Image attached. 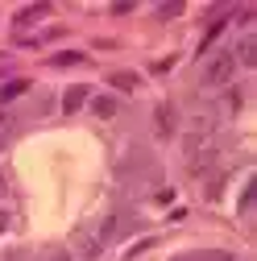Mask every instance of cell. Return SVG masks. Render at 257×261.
<instances>
[{
  "label": "cell",
  "instance_id": "1",
  "mask_svg": "<svg viewBox=\"0 0 257 261\" xmlns=\"http://www.w3.org/2000/svg\"><path fill=\"white\" fill-rule=\"evenodd\" d=\"M233 75H237V58H233V50H220L208 67H203V83L208 87H220V83H233Z\"/></svg>",
  "mask_w": 257,
  "mask_h": 261
},
{
  "label": "cell",
  "instance_id": "2",
  "mask_svg": "<svg viewBox=\"0 0 257 261\" xmlns=\"http://www.w3.org/2000/svg\"><path fill=\"white\" fill-rule=\"evenodd\" d=\"M216 158H220V153H216V141H208L203 149H195V153H187V170L195 174V178H208V174L216 170Z\"/></svg>",
  "mask_w": 257,
  "mask_h": 261
},
{
  "label": "cell",
  "instance_id": "3",
  "mask_svg": "<svg viewBox=\"0 0 257 261\" xmlns=\"http://www.w3.org/2000/svg\"><path fill=\"white\" fill-rule=\"evenodd\" d=\"M141 170H149V158H145L141 145H133V149H128V158L116 166V174H120V178H133V174H141Z\"/></svg>",
  "mask_w": 257,
  "mask_h": 261
},
{
  "label": "cell",
  "instance_id": "4",
  "mask_svg": "<svg viewBox=\"0 0 257 261\" xmlns=\"http://www.w3.org/2000/svg\"><path fill=\"white\" fill-rule=\"evenodd\" d=\"M233 58H237V67H257V38H253V34H245V38L237 42Z\"/></svg>",
  "mask_w": 257,
  "mask_h": 261
},
{
  "label": "cell",
  "instance_id": "5",
  "mask_svg": "<svg viewBox=\"0 0 257 261\" xmlns=\"http://www.w3.org/2000/svg\"><path fill=\"white\" fill-rule=\"evenodd\" d=\"M75 245H79V253H83L87 261H95V257L104 253V241L95 237V232H83V228H79V232H75Z\"/></svg>",
  "mask_w": 257,
  "mask_h": 261
},
{
  "label": "cell",
  "instance_id": "6",
  "mask_svg": "<svg viewBox=\"0 0 257 261\" xmlns=\"http://www.w3.org/2000/svg\"><path fill=\"white\" fill-rule=\"evenodd\" d=\"M174 108L170 104H158V112H153V124H158V137H174Z\"/></svg>",
  "mask_w": 257,
  "mask_h": 261
},
{
  "label": "cell",
  "instance_id": "7",
  "mask_svg": "<svg viewBox=\"0 0 257 261\" xmlns=\"http://www.w3.org/2000/svg\"><path fill=\"white\" fill-rule=\"evenodd\" d=\"M46 17H50V5H29V9H21V13L13 17V25H17V29H25V25L46 21Z\"/></svg>",
  "mask_w": 257,
  "mask_h": 261
},
{
  "label": "cell",
  "instance_id": "8",
  "mask_svg": "<svg viewBox=\"0 0 257 261\" xmlns=\"http://www.w3.org/2000/svg\"><path fill=\"white\" fill-rule=\"evenodd\" d=\"M87 91H91V87H83V83L67 87V95H62V112H79V108L87 104Z\"/></svg>",
  "mask_w": 257,
  "mask_h": 261
},
{
  "label": "cell",
  "instance_id": "9",
  "mask_svg": "<svg viewBox=\"0 0 257 261\" xmlns=\"http://www.w3.org/2000/svg\"><path fill=\"white\" fill-rule=\"evenodd\" d=\"M108 83H112L116 91H137V87H141V75H133V71H112Z\"/></svg>",
  "mask_w": 257,
  "mask_h": 261
},
{
  "label": "cell",
  "instance_id": "10",
  "mask_svg": "<svg viewBox=\"0 0 257 261\" xmlns=\"http://www.w3.org/2000/svg\"><path fill=\"white\" fill-rule=\"evenodd\" d=\"M174 261H237L228 249H203V253H187V257H174Z\"/></svg>",
  "mask_w": 257,
  "mask_h": 261
},
{
  "label": "cell",
  "instance_id": "11",
  "mask_svg": "<svg viewBox=\"0 0 257 261\" xmlns=\"http://www.w3.org/2000/svg\"><path fill=\"white\" fill-rule=\"evenodd\" d=\"M29 91V79H9L5 87H0V104H13L17 95H25Z\"/></svg>",
  "mask_w": 257,
  "mask_h": 261
},
{
  "label": "cell",
  "instance_id": "12",
  "mask_svg": "<svg viewBox=\"0 0 257 261\" xmlns=\"http://www.w3.org/2000/svg\"><path fill=\"white\" fill-rule=\"evenodd\" d=\"M91 112L100 116V120H112V116H116V100H112V95H95V100H91Z\"/></svg>",
  "mask_w": 257,
  "mask_h": 261
},
{
  "label": "cell",
  "instance_id": "13",
  "mask_svg": "<svg viewBox=\"0 0 257 261\" xmlns=\"http://www.w3.org/2000/svg\"><path fill=\"white\" fill-rule=\"evenodd\" d=\"M50 62V67H79V62H83V54L79 50H58L54 58H46Z\"/></svg>",
  "mask_w": 257,
  "mask_h": 261
},
{
  "label": "cell",
  "instance_id": "14",
  "mask_svg": "<svg viewBox=\"0 0 257 261\" xmlns=\"http://www.w3.org/2000/svg\"><path fill=\"white\" fill-rule=\"evenodd\" d=\"M220 191H224V174H220V170H212V174H208V191H203V195H208V199H220Z\"/></svg>",
  "mask_w": 257,
  "mask_h": 261
},
{
  "label": "cell",
  "instance_id": "15",
  "mask_svg": "<svg viewBox=\"0 0 257 261\" xmlns=\"http://www.w3.org/2000/svg\"><path fill=\"white\" fill-rule=\"evenodd\" d=\"M9 145H13V120L0 116V149H9Z\"/></svg>",
  "mask_w": 257,
  "mask_h": 261
},
{
  "label": "cell",
  "instance_id": "16",
  "mask_svg": "<svg viewBox=\"0 0 257 261\" xmlns=\"http://www.w3.org/2000/svg\"><path fill=\"white\" fill-rule=\"evenodd\" d=\"M253 191H257V182L249 178V187H245V195H241V212H249V207H253Z\"/></svg>",
  "mask_w": 257,
  "mask_h": 261
},
{
  "label": "cell",
  "instance_id": "17",
  "mask_svg": "<svg viewBox=\"0 0 257 261\" xmlns=\"http://www.w3.org/2000/svg\"><path fill=\"white\" fill-rule=\"evenodd\" d=\"M183 13V5H162V9H158V17H162V21H170V17H178Z\"/></svg>",
  "mask_w": 257,
  "mask_h": 261
},
{
  "label": "cell",
  "instance_id": "18",
  "mask_svg": "<svg viewBox=\"0 0 257 261\" xmlns=\"http://www.w3.org/2000/svg\"><path fill=\"white\" fill-rule=\"evenodd\" d=\"M5 228H9V212H5V207H0V232H5Z\"/></svg>",
  "mask_w": 257,
  "mask_h": 261
},
{
  "label": "cell",
  "instance_id": "19",
  "mask_svg": "<svg viewBox=\"0 0 257 261\" xmlns=\"http://www.w3.org/2000/svg\"><path fill=\"white\" fill-rule=\"evenodd\" d=\"M50 261H71V253H50Z\"/></svg>",
  "mask_w": 257,
  "mask_h": 261
},
{
  "label": "cell",
  "instance_id": "20",
  "mask_svg": "<svg viewBox=\"0 0 257 261\" xmlns=\"http://www.w3.org/2000/svg\"><path fill=\"white\" fill-rule=\"evenodd\" d=\"M9 71V54H0V75H5Z\"/></svg>",
  "mask_w": 257,
  "mask_h": 261
},
{
  "label": "cell",
  "instance_id": "21",
  "mask_svg": "<svg viewBox=\"0 0 257 261\" xmlns=\"http://www.w3.org/2000/svg\"><path fill=\"white\" fill-rule=\"evenodd\" d=\"M5 191H9V182H5V174H0V195H5Z\"/></svg>",
  "mask_w": 257,
  "mask_h": 261
}]
</instances>
